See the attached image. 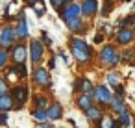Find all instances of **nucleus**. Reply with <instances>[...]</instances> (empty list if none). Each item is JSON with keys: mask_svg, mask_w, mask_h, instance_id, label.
<instances>
[{"mask_svg": "<svg viewBox=\"0 0 135 128\" xmlns=\"http://www.w3.org/2000/svg\"><path fill=\"white\" fill-rule=\"evenodd\" d=\"M61 13V17H63V21L67 22V26L70 28V30H78L80 28V24H81V21H80V15H81V4H67L65 6V10L63 11H59Z\"/></svg>", "mask_w": 135, "mask_h": 128, "instance_id": "obj_1", "label": "nucleus"}, {"mask_svg": "<svg viewBox=\"0 0 135 128\" xmlns=\"http://www.w3.org/2000/svg\"><path fill=\"white\" fill-rule=\"evenodd\" d=\"M70 50H72L74 60L80 61V63H87V61L93 60V50H91V47H89L85 41H81V39H76V37L70 39Z\"/></svg>", "mask_w": 135, "mask_h": 128, "instance_id": "obj_2", "label": "nucleus"}, {"mask_svg": "<svg viewBox=\"0 0 135 128\" xmlns=\"http://www.w3.org/2000/svg\"><path fill=\"white\" fill-rule=\"evenodd\" d=\"M100 60H102V63L107 65V67H117L120 56L117 54V48H115L113 45H107V47L102 48V52H100Z\"/></svg>", "mask_w": 135, "mask_h": 128, "instance_id": "obj_3", "label": "nucleus"}, {"mask_svg": "<svg viewBox=\"0 0 135 128\" xmlns=\"http://www.w3.org/2000/svg\"><path fill=\"white\" fill-rule=\"evenodd\" d=\"M94 98H96V102L102 104V106H109V104L113 102V95L109 93V89H107L105 85H98V87L94 89Z\"/></svg>", "mask_w": 135, "mask_h": 128, "instance_id": "obj_4", "label": "nucleus"}, {"mask_svg": "<svg viewBox=\"0 0 135 128\" xmlns=\"http://www.w3.org/2000/svg\"><path fill=\"white\" fill-rule=\"evenodd\" d=\"M11 98H13V102L17 100V108H22V106L26 104V100H28V87H26V85L15 87V89L11 91Z\"/></svg>", "mask_w": 135, "mask_h": 128, "instance_id": "obj_5", "label": "nucleus"}, {"mask_svg": "<svg viewBox=\"0 0 135 128\" xmlns=\"http://www.w3.org/2000/svg\"><path fill=\"white\" fill-rule=\"evenodd\" d=\"M13 39H15V30H13V28L4 26L2 30H0V47H2V48L9 47V45L13 43Z\"/></svg>", "mask_w": 135, "mask_h": 128, "instance_id": "obj_6", "label": "nucleus"}, {"mask_svg": "<svg viewBox=\"0 0 135 128\" xmlns=\"http://www.w3.org/2000/svg\"><path fill=\"white\" fill-rule=\"evenodd\" d=\"M33 82H35L37 85H41V87L50 85V76H48V71H46V69H43V67H37V69L33 71Z\"/></svg>", "mask_w": 135, "mask_h": 128, "instance_id": "obj_7", "label": "nucleus"}, {"mask_svg": "<svg viewBox=\"0 0 135 128\" xmlns=\"http://www.w3.org/2000/svg\"><path fill=\"white\" fill-rule=\"evenodd\" d=\"M13 61H15V65H24V61H26V45L24 43H19L17 47H13Z\"/></svg>", "mask_w": 135, "mask_h": 128, "instance_id": "obj_8", "label": "nucleus"}, {"mask_svg": "<svg viewBox=\"0 0 135 128\" xmlns=\"http://www.w3.org/2000/svg\"><path fill=\"white\" fill-rule=\"evenodd\" d=\"M30 52H32V54H30V58H32V63H39V61L43 60V52H45V50H43V45H41L39 41H35V39L32 41Z\"/></svg>", "mask_w": 135, "mask_h": 128, "instance_id": "obj_9", "label": "nucleus"}, {"mask_svg": "<svg viewBox=\"0 0 135 128\" xmlns=\"http://www.w3.org/2000/svg\"><path fill=\"white\" fill-rule=\"evenodd\" d=\"M133 39H135V32H133V30L124 28V30H120V32L117 34V43H118V45H129Z\"/></svg>", "mask_w": 135, "mask_h": 128, "instance_id": "obj_10", "label": "nucleus"}, {"mask_svg": "<svg viewBox=\"0 0 135 128\" xmlns=\"http://www.w3.org/2000/svg\"><path fill=\"white\" fill-rule=\"evenodd\" d=\"M96 8H98V4L94 0H85V2H81V15L83 17H93L96 13Z\"/></svg>", "mask_w": 135, "mask_h": 128, "instance_id": "obj_11", "label": "nucleus"}, {"mask_svg": "<svg viewBox=\"0 0 135 128\" xmlns=\"http://www.w3.org/2000/svg\"><path fill=\"white\" fill-rule=\"evenodd\" d=\"M13 108H15V102H13V98H11L9 93H6V95L0 97V111H2V113H6V111H9Z\"/></svg>", "mask_w": 135, "mask_h": 128, "instance_id": "obj_12", "label": "nucleus"}, {"mask_svg": "<svg viewBox=\"0 0 135 128\" xmlns=\"http://www.w3.org/2000/svg\"><path fill=\"white\" fill-rule=\"evenodd\" d=\"M93 100H94V98H91V95H80V97L76 98V104H78V108H81L83 111H89V109L93 108Z\"/></svg>", "mask_w": 135, "mask_h": 128, "instance_id": "obj_13", "label": "nucleus"}, {"mask_svg": "<svg viewBox=\"0 0 135 128\" xmlns=\"http://www.w3.org/2000/svg\"><path fill=\"white\" fill-rule=\"evenodd\" d=\"M61 113H63V109H61V104L59 102H54L48 109H46V119H50V121H56V119H59L61 117Z\"/></svg>", "mask_w": 135, "mask_h": 128, "instance_id": "obj_14", "label": "nucleus"}, {"mask_svg": "<svg viewBox=\"0 0 135 128\" xmlns=\"http://www.w3.org/2000/svg\"><path fill=\"white\" fill-rule=\"evenodd\" d=\"M74 89L83 91V95H89V93H91V89H93V85H91V82H89L87 78H80V80H76V82H74Z\"/></svg>", "mask_w": 135, "mask_h": 128, "instance_id": "obj_15", "label": "nucleus"}, {"mask_svg": "<svg viewBox=\"0 0 135 128\" xmlns=\"http://www.w3.org/2000/svg\"><path fill=\"white\" fill-rule=\"evenodd\" d=\"M15 37L17 39H26L28 37V26H26V21H21L19 24H17V30H15Z\"/></svg>", "mask_w": 135, "mask_h": 128, "instance_id": "obj_16", "label": "nucleus"}, {"mask_svg": "<svg viewBox=\"0 0 135 128\" xmlns=\"http://www.w3.org/2000/svg\"><path fill=\"white\" fill-rule=\"evenodd\" d=\"M102 117H104V113H102L98 108H94V106L87 111V119H89V121H93V122H100V121H102Z\"/></svg>", "mask_w": 135, "mask_h": 128, "instance_id": "obj_17", "label": "nucleus"}, {"mask_svg": "<svg viewBox=\"0 0 135 128\" xmlns=\"http://www.w3.org/2000/svg\"><path fill=\"white\" fill-rule=\"evenodd\" d=\"M113 122H115V121H113L109 115H104L102 121L98 122V126H100V128H113Z\"/></svg>", "mask_w": 135, "mask_h": 128, "instance_id": "obj_18", "label": "nucleus"}, {"mask_svg": "<svg viewBox=\"0 0 135 128\" xmlns=\"http://www.w3.org/2000/svg\"><path fill=\"white\" fill-rule=\"evenodd\" d=\"M35 109H45L46 111V98L43 95L35 97Z\"/></svg>", "mask_w": 135, "mask_h": 128, "instance_id": "obj_19", "label": "nucleus"}, {"mask_svg": "<svg viewBox=\"0 0 135 128\" xmlns=\"http://www.w3.org/2000/svg\"><path fill=\"white\" fill-rule=\"evenodd\" d=\"M32 115H33V119H37V121H46V111H45V109H33Z\"/></svg>", "mask_w": 135, "mask_h": 128, "instance_id": "obj_20", "label": "nucleus"}, {"mask_svg": "<svg viewBox=\"0 0 135 128\" xmlns=\"http://www.w3.org/2000/svg\"><path fill=\"white\" fill-rule=\"evenodd\" d=\"M8 63V52L6 48H0V67H4Z\"/></svg>", "mask_w": 135, "mask_h": 128, "instance_id": "obj_21", "label": "nucleus"}, {"mask_svg": "<svg viewBox=\"0 0 135 128\" xmlns=\"http://www.w3.org/2000/svg\"><path fill=\"white\" fill-rule=\"evenodd\" d=\"M124 128H128V124H129V115H128V111L126 113H120V121H118Z\"/></svg>", "mask_w": 135, "mask_h": 128, "instance_id": "obj_22", "label": "nucleus"}, {"mask_svg": "<svg viewBox=\"0 0 135 128\" xmlns=\"http://www.w3.org/2000/svg\"><path fill=\"white\" fill-rule=\"evenodd\" d=\"M6 89H8V80L0 76V97L6 95Z\"/></svg>", "mask_w": 135, "mask_h": 128, "instance_id": "obj_23", "label": "nucleus"}, {"mask_svg": "<svg viewBox=\"0 0 135 128\" xmlns=\"http://www.w3.org/2000/svg\"><path fill=\"white\" fill-rule=\"evenodd\" d=\"M109 84H111L113 87H118V78H117V74H109Z\"/></svg>", "mask_w": 135, "mask_h": 128, "instance_id": "obj_24", "label": "nucleus"}, {"mask_svg": "<svg viewBox=\"0 0 135 128\" xmlns=\"http://www.w3.org/2000/svg\"><path fill=\"white\" fill-rule=\"evenodd\" d=\"M122 21H124V26H126V24H133V22H135V15H128V17L122 19Z\"/></svg>", "mask_w": 135, "mask_h": 128, "instance_id": "obj_25", "label": "nucleus"}, {"mask_svg": "<svg viewBox=\"0 0 135 128\" xmlns=\"http://www.w3.org/2000/svg\"><path fill=\"white\" fill-rule=\"evenodd\" d=\"M43 39H45V43H46V45H52V39L48 37V34H46V32H43Z\"/></svg>", "mask_w": 135, "mask_h": 128, "instance_id": "obj_26", "label": "nucleus"}, {"mask_svg": "<svg viewBox=\"0 0 135 128\" xmlns=\"http://www.w3.org/2000/svg\"><path fill=\"white\" fill-rule=\"evenodd\" d=\"M8 122V115L6 113H0V124H6Z\"/></svg>", "mask_w": 135, "mask_h": 128, "instance_id": "obj_27", "label": "nucleus"}, {"mask_svg": "<svg viewBox=\"0 0 135 128\" xmlns=\"http://www.w3.org/2000/svg\"><path fill=\"white\" fill-rule=\"evenodd\" d=\"M109 8H111V4H105V6H104V10H102V13H104V15H107V13H109Z\"/></svg>", "mask_w": 135, "mask_h": 128, "instance_id": "obj_28", "label": "nucleus"}, {"mask_svg": "<svg viewBox=\"0 0 135 128\" xmlns=\"http://www.w3.org/2000/svg\"><path fill=\"white\" fill-rule=\"evenodd\" d=\"M102 41H104V35H102V34H98V35L94 37V43H102Z\"/></svg>", "mask_w": 135, "mask_h": 128, "instance_id": "obj_29", "label": "nucleus"}, {"mask_svg": "<svg viewBox=\"0 0 135 128\" xmlns=\"http://www.w3.org/2000/svg\"><path fill=\"white\" fill-rule=\"evenodd\" d=\"M43 13H45V11H43L41 8H37V10H35V15H37V17H43Z\"/></svg>", "mask_w": 135, "mask_h": 128, "instance_id": "obj_30", "label": "nucleus"}, {"mask_svg": "<svg viewBox=\"0 0 135 128\" xmlns=\"http://www.w3.org/2000/svg\"><path fill=\"white\" fill-rule=\"evenodd\" d=\"M48 65H50V69H54V67H56V60H54V58H52V60H50V63H48Z\"/></svg>", "mask_w": 135, "mask_h": 128, "instance_id": "obj_31", "label": "nucleus"}, {"mask_svg": "<svg viewBox=\"0 0 135 128\" xmlns=\"http://www.w3.org/2000/svg\"><path fill=\"white\" fill-rule=\"evenodd\" d=\"M45 128H54V124H45Z\"/></svg>", "mask_w": 135, "mask_h": 128, "instance_id": "obj_32", "label": "nucleus"}, {"mask_svg": "<svg viewBox=\"0 0 135 128\" xmlns=\"http://www.w3.org/2000/svg\"><path fill=\"white\" fill-rule=\"evenodd\" d=\"M133 8H135V4H133Z\"/></svg>", "mask_w": 135, "mask_h": 128, "instance_id": "obj_33", "label": "nucleus"}]
</instances>
